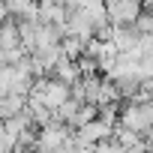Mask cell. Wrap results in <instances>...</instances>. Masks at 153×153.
<instances>
[{
  "mask_svg": "<svg viewBox=\"0 0 153 153\" xmlns=\"http://www.w3.org/2000/svg\"><path fill=\"white\" fill-rule=\"evenodd\" d=\"M9 18H36V0H3Z\"/></svg>",
  "mask_w": 153,
  "mask_h": 153,
  "instance_id": "obj_3",
  "label": "cell"
},
{
  "mask_svg": "<svg viewBox=\"0 0 153 153\" xmlns=\"http://www.w3.org/2000/svg\"><path fill=\"white\" fill-rule=\"evenodd\" d=\"M141 0H111L105 6V18L114 24V27H123V24H132L135 15L141 12Z\"/></svg>",
  "mask_w": 153,
  "mask_h": 153,
  "instance_id": "obj_1",
  "label": "cell"
},
{
  "mask_svg": "<svg viewBox=\"0 0 153 153\" xmlns=\"http://www.w3.org/2000/svg\"><path fill=\"white\" fill-rule=\"evenodd\" d=\"M108 138H111V126L105 120H90V123L78 126V132L72 135V141L78 144V147H93V144L108 141Z\"/></svg>",
  "mask_w": 153,
  "mask_h": 153,
  "instance_id": "obj_2",
  "label": "cell"
}]
</instances>
